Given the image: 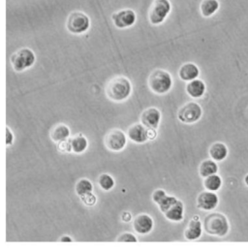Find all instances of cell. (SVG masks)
<instances>
[{"label": "cell", "instance_id": "obj_15", "mask_svg": "<svg viewBox=\"0 0 248 249\" xmlns=\"http://www.w3.org/2000/svg\"><path fill=\"white\" fill-rule=\"evenodd\" d=\"M163 214L172 222H180L184 218V204L177 199L163 213Z\"/></svg>", "mask_w": 248, "mask_h": 249}, {"label": "cell", "instance_id": "obj_3", "mask_svg": "<svg viewBox=\"0 0 248 249\" xmlns=\"http://www.w3.org/2000/svg\"><path fill=\"white\" fill-rule=\"evenodd\" d=\"M148 88L158 95L167 94L173 88V77L164 69L153 70L147 80Z\"/></svg>", "mask_w": 248, "mask_h": 249}, {"label": "cell", "instance_id": "obj_4", "mask_svg": "<svg viewBox=\"0 0 248 249\" xmlns=\"http://www.w3.org/2000/svg\"><path fill=\"white\" fill-rule=\"evenodd\" d=\"M90 18L83 11L70 13L66 19V29L74 35H82L90 28Z\"/></svg>", "mask_w": 248, "mask_h": 249}, {"label": "cell", "instance_id": "obj_29", "mask_svg": "<svg viewBox=\"0 0 248 249\" xmlns=\"http://www.w3.org/2000/svg\"><path fill=\"white\" fill-rule=\"evenodd\" d=\"M117 242H119V243H138V239L135 235L125 232V233L121 234L117 238Z\"/></svg>", "mask_w": 248, "mask_h": 249}, {"label": "cell", "instance_id": "obj_10", "mask_svg": "<svg viewBox=\"0 0 248 249\" xmlns=\"http://www.w3.org/2000/svg\"><path fill=\"white\" fill-rule=\"evenodd\" d=\"M219 198L215 192L205 190L202 191L196 200L197 208L204 212H212L217 208Z\"/></svg>", "mask_w": 248, "mask_h": 249}, {"label": "cell", "instance_id": "obj_30", "mask_svg": "<svg viewBox=\"0 0 248 249\" xmlns=\"http://www.w3.org/2000/svg\"><path fill=\"white\" fill-rule=\"evenodd\" d=\"M167 195H168V194H167V192H166L165 190H163V189H156V190L153 191V193H152V195H151V199H152V201H153L154 204L158 205L161 201H163V199H164Z\"/></svg>", "mask_w": 248, "mask_h": 249}, {"label": "cell", "instance_id": "obj_25", "mask_svg": "<svg viewBox=\"0 0 248 249\" xmlns=\"http://www.w3.org/2000/svg\"><path fill=\"white\" fill-rule=\"evenodd\" d=\"M98 185L104 191L112 190L116 185L115 178L109 174H102L98 178Z\"/></svg>", "mask_w": 248, "mask_h": 249}, {"label": "cell", "instance_id": "obj_23", "mask_svg": "<svg viewBox=\"0 0 248 249\" xmlns=\"http://www.w3.org/2000/svg\"><path fill=\"white\" fill-rule=\"evenodd\" d=\"M203 184H204V187H205L206 190L213 191V192H217L218 190L221 189L222 184H223V180H222V178L219 175L214 174V175H212L210 177L205 178Z\"/></svg>", "mask_w": 248, "mask_h": 249}, {"label": "cell", "instance_id": "obj_34", "mask_svg": "<svg viewBox=\"0 0 248 249\" xmlns=\"http://www.w3.org/2000/svg\"><path fill=\"white\" fill-rule=\"evenodd\" d=\"M59 241L62 242V243H72L73 239L71 237H69V236H63V237H61L59 239Z\"/></svg>", "mask_w": 248, "mask_h": 249}, {"label": "cell", "instance_id": "obj_18", "mask_svg": "<svg viewBox=\"0 0 248 249\" xmlns=\"http://www.w3.org/2000/svg\"><path fill=\"white\" fill-rule=\"evenodd\" d=\"M209 154L212 159L216 162L224 161L229 155V148L228 146L221 142H213L209 149Z\"/></svg>", "mask_w": 248, "mask_h": 249}, {"label": "cell", "instance_id": "obj_24", "mask_svg": "<svg viewBox=\"0 0 248 249\" xmlns=\"http://www.w3.org/2000/svg\"><path fill=\"white\" fill-rule=\"evenodd\" d=\"M75 191L79 197H83L89 193L93 192V184L88 178H81L76 183Z\"/></svg>", "mask_w": 248, "mask_h": 249}, {"label": "cell", "instance_id": "obj_33", "mask_svg": "<svg viewBox=\"0 0 248 249\" xmlns=\"http://www.w3.org/2000/svg\"><path fill=\"white\" fill-rule=\"evenodd\" d=\"M157 137V130L156 129H148V141L155 140Z\"/></svg>", "mask_w": 248, "mask_h": 249}, {"label": "cell", "instance_id": "obj_22", "mask_svg": "<svg viewBox=\"0 0 248 249\" xmlns=\"http://www.w3.org/2000/svg\"><path fill=\"white\" fill-rule=\"evenodd\" d=\"M72 144V150L76 154L84 153L89 147V141L83 134H78L70 139Z\"/></svg>", "mask_w": 248, "mask_h": 249}, {"label": "cell", "instance_id": "obj_28", "mask_svg": "<svg viewBox=\"0 0 248 249\" xmlns=\"http://www.w3.org/2000/svg\"><path fill=\"white\" fill-rule=\"evenodd\" d=\"M56 148L59 152L61 153H70V152H73L72 150V144H71V141L68 139V140H65V141H62V142H56Z\"/></svg>", "mask_w": 248, "mask_h": 249}, {"label": "cell", "instance_id": "obj_16", "mask_svg": "<svg viewBox=\"0 0 248 249\" xmlns=\"http://www.w3.org/2000/svg\"><path fill=\"white\" fill-rule=\"evenodd\" d=\"M200 76V68L193 62L183 63L178 70V77L183 82H191Z\"/></svg>", "mask_w": 248, "mask_h": 249}, {"label": "cell", "instance_id": "obj_12", "mask_svg": "<svg viewBox=\"0 0 248 249\" xmlns=\"http://www.w3.org/2000/svg\"><path fill=\"white\" fill-rule=\"evenodd\" d=\"M161 112L155 107H150L142 111L140 117V121L141 124L144 125L146 128L157 130L161 122Z\"/></svg>", "mask_w": 248, "mask_h": 249}, {"label": "cell", "instance_id": "obj_17", "mask_svg": "<svg viewBox=\"0 0 248 249\" xmlns=\"http://www.w3.org/2000/svg\"><path fill=\"white\" fill-rule=\"evenodd\" d=\"M185 90H186V93L191 98L199 99L205 95L207 91V86L203 80L196 79L187 83Z\"/></svg>", "mask_w": 248, "mask_h": 249}, {"label": "cell", "instance_id": "obj_8", "mask_svg": "<svg viewBox=\"0 0 248 249\" xmlns=\"http://www.w3.org/2000/svg\"><path fill=\"white\" fill-rule=\"evenodd\" d=\"M127 134H125L123 130L115 128L106 134L104 143L109 150L119 152L125 148L127 144Z\"/></svg>", "mask_w": 248, "mask_h": 249}, {"label": "cell", "instance_id": "obj_2", "mask_svg": "<svg viewBox=\"0 0 248 249\" xmlns=\"http://www.w3.org/2000/svg\"><path fill=\"white\" fill-rule=\"evenodd\" d=\"M207 234L218 238H224L230 231V223L227 216L221 213H212L207 215L203 222Z\"/></svg>", "mask_w": 248, "mask_h": 249}, {"label": "cell", "instance_id": "obj_35", "mask_svg": "<svg viewBox=\"0 0 248 249\" xmlns=\"http://www.w3.org/2000/svg\"><path fill=\"white\" fill-rule=\"evenodd\" d=\"M244 181H245V184H246V185H247V186L248 187V175H246Z\"/></svg>", "mask_w": 248, "mask_h": 249}, {"label": "cell", "instance_id": "obj_6", "mask_svg": "<svg viewBox=\"0 0 248 249\" xmlns=\"http://www.w3.org/2000/svg\"><path fill=\"white\" fill-rule=\"evenodd\" d=\"M172 11L170 0H154L149 7L147 18L152 25L162 24Z\"/></svg>", "mask_w": 248, "mask_h": 249}, {"label": "cell", "instance_id": "obj_13", "mask_svg": "<svg viewBox=\"0 0 248 249\" xmlns=\"http://www.w3.org/2000/svg\"><path fill=\"white\" fill-rule=\"evenodd\" d=\"M127 137L135 143H144L148 141V128L142 124L131 125L127 130Z\"/></svg>", "mask_w": 248, "mask_h": 249}, {"label": "cell", "instance_id": "obj_5", "mask_svg": "<svg viewBox=\"0 0 248 249\" xmlns=\"http://www.w3.org/2000/svg\"><path fill=\"white\" fill-rule=\"evenodd\" d=\"M36 61L34 52L29 48H21L15 52L11 57L10 62L16 72H23L31 68Z\"/></svg>", "mask_w": 248, "mask_h": 249}, {"label": "cell", "instance_id": "obj_14", "mask_svg": "<svg viewBox=\"0 0 248 249\" xmlns=\"http://www.w3.org/2000/svg\"><path fill=\"white\" fill-rule=\"evenodd\" d=\"M204 226L199 215H194L184 230V238L187 241H197L202 237Z\"/></svg>", "mask_w": 248, "mask_h": 249}, {"label": "cell", "instance_id": "obj_7", "mask_svg": "<svg viewBox=\"0 0 248 249\" xmlns=\"http://www.w3.org/2000/svg\"><path fill=\"white\" fill-rule=\"evenodd\" d=\"M203 117V108L196 102L184 104L177 113V119L184 124H194Z\"/></svg>", "mask_w": 248, "mask_h": 249}, {"label": "cell", "instance_id": "obj_26", "mask_svg": "<svg viewBox=\"0 0 248 249\" xmlns=\"http://www.w3.org/2000/svg\"><path fill=\"white\" fill-rule=\"evenodd\" d=\"M177 197H175V196H170V195H167L164 199H163V201H161L157 206H158V208H159V210H160V212L163 213L175 201H177Z\"/></svg>", "mask_w": 248, "mask_h": 249}, {"label": "cell", "instance_id": "obj_32", "mask_svg": "<svg viewBox=\"0 0 248 249\" xmlns=\"http://www.w3.org/2000/svg\"><path fill=\"white\" fill-rule=\"evenodd\" d=\"M132 218H133V216H132V213L130 212L126 211V212L123 213V214H122V221H124L125 223H129V222L132 221Z\"/></svg>", "mask_w": 248, "mask_h": 249}, {"label": "cell", "instance_id": "obj_27", "mask_svg": "<svg viewBox=\"0 0 248 249\" xmlns=\"http://www.w3.org/2000/svg\"><path fill=\"white\" fill-rule=\"evenodd\" d=\"M80 199L85 206L89 207V208L94 207L97 204V197L93 194V192L89 193L83 197H80Z\"/></svg>", "mask_w": 248, "mask_h": 249}, {"label": "cell", "instance_id": "obj_21", "mask_svg": "<svg viewBox=\"0 0 248 249\" xmlns=\"http://www.w3.org/2000/svg\"><path fill=\"white\" fill-rule=\"evenodd\" d=\"M218 170H219V168H218L216 161H214L212 158L206 159V160L202 161V163L199 166V175H200V177L205 178L212 175L217 174Z\"/></svg>", "mask_w": 248, "mask_h": 249}, {"label": "cell", "instance_id": "obj_9", "mask_svg": "<svg viewBox=\"0 0 248 249\" xmlns=\"http://www.w3.org/2000/svg\"><path fill=\"white\" fill-rule=\"evenodd\" d=\"M112 21L119 29L132 27L137 21L136 12L132 9H122L112 14Z\"/></svg>", "mask_w": 248, "mask_h": 249}, {"label": "cell", "instance_id": "obj_31", "mask_svg": "<svg viewBox=\"0 0 248 249\" xmlns=\"http://www.w3.org/2000/svg\"><path fill=\"white\" fill-rule=\"evenodd\" d=\"M15 141V135L13 131L10 129V127H6V145L11 146L14 143Z\"/></svg>", "mask_w": 248, "mask_h": 249}, {"label": "cell", "instance_id": "obj_20", "mask_svg": "<svg viewBox=\"0 0 248 249\" xmlns=\"http://www.w3.org/2000/svg\"><path fill=\"white\" fill-rule=\"evenodd\" d=\"M71 134L70 128L64 124H59L54 126L52 131H51V139L54 142H59L65 140H68Z\"/></svg>", "mask_w": 248, "mask_h": 249}, {"label": "cell", "instance_id": "obj_1", "mask_svg": "<svg viewBox=\"0 0 248 249\" xmlns=\"http://www.w3.org/2000/svg\"><path fill=\"white\" fill-rule=\"evenodd\" d=\"M133 91L130 80L125 76H117L109 81L106 86V96L115 103L126 101Z\"/></svg>", "mask_w": 248, "mask_h": 249}, {"label": "cell", "instance_id": "obj_19", "mask_svg": "<svg viewBox=\"0 0 248 249\" xmlns=\"http://www.w3.org/2000/svg\"><path fill=\"white\" fill-rule=\"evenodd\" d=\"M220 8L218 0H202L200 4V13L204 18H212Z\"/></svg>", "mask_w": 248, "mask_h": 249}, {"label": "cell", "instance_id": "obj_11", "mask_svg": "<svg viewBox=\"0 0 248 249\" xmlns=\"http://www.w3.org/2000/svg\"><path fill=\"white\" fill-rule=\"evenodd\" d=\"M154 227L153 218L147 213H140L133 219L134 231L142 236L149 234Z\"/></svg>", "mask_w": 248, "mask_h": 249}]
</instances>
